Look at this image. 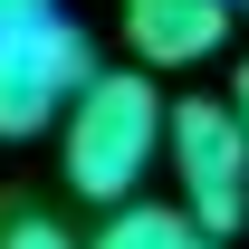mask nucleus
<instances>
[{"label": "nucleus", "instance_id": "1", "mask_svg": "<svg viewBox=\"0 0 249 249\" xmlns=\"http://www.w3.org/2000/svg\"><path fill=\"white\" fill-rule=\"evenodd\" d=\"M144 163H163V87L144 67H96L67 96V192L124 201L144 192Z\"/></svg>", "mask_w": 249, "mask_h": 249}, {"label": "nucleus", "instance_id": "2", "mask_svg": "<svg viewBox=\"0 0 249 249\" xmlns=\"http://www.w3.org/2000/svg\"><path fill=\"white\" fill-rule=\"evenodd\" d=\"M163 163L182 182V211L201 240H230L249 220V134L230 115V96H182L163 106Z\"/></svg>", "mask_w": 249, "mask_h": 249}, {"label": "nucleus", "instance_id": "3", "mask_svg": "<svg viewBox=\"0 0 249 249\" xmlns=\"http://www.w3.org/2000/svg\"><path fill=\"white\" fill-rule=\"evenodd\" d=\"M96 77V48L67 10H29V19H0V134L19 144L38 124L67 115V96Z\"/></svg>", "mask_w": 249, "mask_h": 249}, {"label": "nucleus", "instance_id": "4", "mask_svg": "<svg viewBox=\"0 0 249 249\" xmlns=\"http://www.w3.org/2000/svg\"><path fill=\"white\" fill-rule=\"evenodd\" d=\"M230 0H124V38H134V58L144 67H201L230 38Z\"/></svg>", "mask_w": 249, "mask_h": 249}, {"label": "nucleus", "instance_id": "5", "mask_svg": "<svg viewBox=\"0 0 249 249\" xmlns=\"http://www.w3.org/2000/svg\"><path fill=\"white\" fill-rule=\"evenodd\" d=\"M192 240H201V230H192L182 201H134V192H124V201H106V230H96L87 249H192Z\"/></svg>", "mask_w": 249, "mask_h": 249}, {"label": "nucleus", "instance_id": "6", "mask_svg": "<svg viewBox=\"0 0 249 249\" xmlns=\"http://www.w3.org/2000/svg\"><path fill=\"white\" fill-rule=\"evenodd\" d=\"M0 249H77V240H67V230H58V220H10V230H0Z\"/></svg>", "mask_w": 249, "mask_h": 249}, {"label": "nucleus", "instance_id": "7", "mask_svg": "<svg viewBox=\"0 0 249 249\" xmlns=\"http://www.w3.org/2000/svg\"><path fill=\"white\" fill-rule=\"evenodd\" d=\"M230 115H240V134H249V67L230 77Z\"/></svg>", "mask_w": 249, "mask_h": 249}, {"label": "nucleus", "instance_id": "8", "mask_svg": "<svg viewBox=\"0 0 249 249\" xmlns=\"http://www.w3.org/2000/svg\"><path fill=\"white\" fill-rule=\"evenodd\" d=\"M192 249H220V240H192Z\"/></svg>", "mask_w": 249, "mask_h": 249}]
</instances>
